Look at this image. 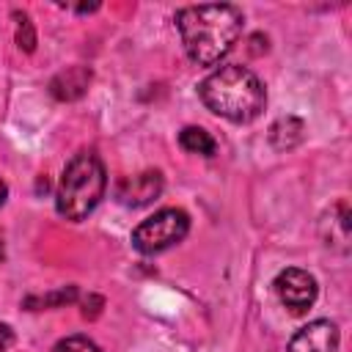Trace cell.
<instances>
[{
  "instance_id": "6da1fadb",
  "label": "cell",
  "mask_w": 352,
  "mask_h": 352,
  "mask_svg": "<svg viewBox=\"0 0 352 352\" xmlns=\"http://www.w3.org/2000/svg\"><path fill=\"white\" fill-rule=\"evenodd\" d=\"M242 11L228 3L187 6L176 11L184 52L198 66H214L220 58H226L242 33Z\"/></svg>"
},
{
  "instance_id": "7a4b0ae2",
  "label": "cell",
  "mask_w": 352,
  "mask_h": 352,
  "mask_svg": "<svg viewBox=\"0 0 352 352\" xmlns=\"http://www.w3.org/2000/svg\"><path fill=\"white\" fill-rule=\"evenodd\" d=\"M201 102L220 118H228L234 124H248L261 116L267 104L264 82L245 66L228 63L212 72L198 85Z\"/></svg>"
},
{
  "instance_id": "3957f363",
  "label": "cell",
  "mask_w": 352,
  "mask_h": 352,
  "mask_svg": "<svg viewBox=\"0 0 352 352\" xmlns=\"http://www.w3.org/2000/svg\"><path fill=\"white\" fill-rule=\"evenodd\" d=\"M104 187H107V176H104L102 160L91 151H80L60 173V182L55 190L58 214L72 223L85 220L102 201Z\"/></svg>"
},
{
  "instance_id": "277c9868",
  "label": "cell",
  "mask_w": 352,
  "mask_h": 352,
  "mask_svg": "<svg viewBox=\"0 0 352 352\" xmlns=\"http://www.w3.org/2000/svg\"><path fill=\"white\" fill-rule=\"evenodd\" d=\"M187 231H190L187 212L160 209L132 231V245L138 253L151 256V253H162V250L173 248L176 242H182L187 236Z\"/></svg>"
},
{
  "instance_id": "5b68a950",
  "label": "cell",
  "mask_w": 352,
  "mask_h": 352,
  "mask_svg": "<svg viewBox=\"0 0 352 352\" xmlns=\"http://www.w3.org/2000/svg\"><path fill=\"white\" fill-rule=\"evenodd\" d=\"M275 294L278 300L292 311V314H302L314 305L316 300V278L305 270H297V267H289L283 272H278L275 278Z\"/></svg>"
},
{
  "instance_id": "8992f818",
  "label": "cell",
  "mask_w": 352,
  "mask_h": 352,
  "mask_svg": "<svg viewBox=\"0 0 352 352\" xmlns=\"http://www.w3.org/2000/svg\"><path fill=\"white\" fill-rule=\"evenodd\" d=\"M338 327L330 319H316L292 336L289 352H338Z\"/></svg>"
},
{
  "instance_id": "52a82bcc",
  "label": "cell",
  "mask_w": 352,
  "mask_h": 352,
  "mask_svg": "<svg viewBox=\"0 0 352 352\" xmlns=\"http://www.w3.org/2000/svg\"><path fill=\"white\" fill-rule=\"evenodd\" d=\"M160 192H162V173L160 170H143V173L126 176L118 182V190H116L118 204L132 206V209L151 204L154 198H160Z\"/></svg>"
},
{
  "instance_id": "ba28073f",
  "label": "cell",
  "mask_w": 352,
  "mask_h": 352,
  "mask_svg": "<svg viewBox=\"0 0 352 352\" xmlns=\"http://www.w3.org/2000/svg\"><path fill=\"white\" fill-rule=\"evenodd\" d=\"M88 82H91V72L82 69V66H72V69L60 72V74L52 80L50 91H52L55 99H77V96L85 94Z\"/></svg>"
},
{
  "instance_id": "9c48e42d",
  "label": "cell",
  "mask_w": 352,
  "mask_h": 352,
  "mask_svg": "<svg viewBox=\"0 0 352 352\" xmlns=\"http://www.w3.org/2000/svg\"><path fill=\"white\" fill-rule=\"evenodd\" d=\"M302 121L294 118V116H286V118H278L272 126H270V143L278 148V151H286L292 146H297L302 140Z\"/></svg>"
},
{
  "instance_id": "30bf717a",
  "label": "cell",
  "mask_w": 352,
  "mask_h": 352,
  "mask_svg": "<svg viewBox=\"0 0 352 352\" xmlns=\"http://www.w3.org/2000/svg\"><path fill=\"white\" fill-rule=\"evenodd\" d=\"M179 143H182V148L190 151V154L212 157V154L217 151L214 138H212L206 129H201V126H184V129L179 132Z\"/></svg>"
},
{
  "instance_id": "8fae6325",
  "label": "cell",
  "mask_w": 352,
  "mask_h": 352,
  "mask_svg": "<svg viewBox=\"0 0 352 352\" xmlns=\"http://www.w3.org/2000/svg\"><path fill=\"white\" fill-rule=\"evenodd\" d=\"M330 248L338 245V250H346V242H349V209L344 201H338L333 209H330V236H324Z\"/></svg>"
},
{
  "instance_id": "7c38bea8",
  "label": "cell",
  "mask_w": 352,
  "mask_h": 352,
  "mask_svg": "<svg viewBox=\"0 0 352 352\" xmlns=\"http://www.w3.org/2000/svg\"><path fill=\"white\" fill-rule=\"evenodd\" d=\"M14 19H16V44H19V50L33 52L36 50V30H33L30 16L22 14V11H14Z\"/></svg>"
},
{
  "instance_id": "4fadbf2b",
  "label": "cell",
  "mask_w": 352,
  "mask_h": 352,
  "mask_svg": "<svg viewBox=\"0 0 352 352\" xmlns=\"http://www.w3.org/2000/svg\"><path fill=\"white\" fill-rule=\"evenodd\" d=\"M74 297H77V289H74V286H66V289H58V292L44 294V297H28L25 305H28V308H36V305L50 308V305H66V302H74Z\"/></svg>"
},
{
  "instance_id": "5bb4252c",
  "label": "cell",
  "mask_w": 352,
  "mask_h": 352,
  "mask_svg": "<svg viewBox=\"0 0 352 352\" xmlns=\"http://www.w3.org/2000/svg\"><path fill=\"white\" fill-rule=\"evenodd\" d=\"M52 352H102V349L85 336H69V338L58 341Z\"/></svg>"
},
{
  "instance_id": "9a60e30c",
  "label": "cell",
  "mask_w": 352,
  "mask_h": 352,
  "mask_svg": "<svg viewBox=\"0 0 352 352\" xmlns=\"http://www.w3.org/2000/svg\"><path fill=\"white\" fill-rule=\"evenodd\" d=\"M14 330H11V324H6V322H0V352H6V349H11L14 346Z\"/></svg>"
},
{
  "instance_id": "2e32d148",
  "label": "cell",
  "mask_w": 352,
  "mask_h": 352,
  "mask_svg": "<svg viewBox=\"0 0 352 352\" xmlns=\"http://www.w3.org/2000/svg\"><path fill=\"white\" fill-rule=\"evenodd\" d=\"M6 195H8V190H6V182L0 179V206H3V201H6Z\"/></svg>"
},
{
  "instance_id": "e0dca14e",
  "label": "cell",
  "mask_w": 352,
  "mask_h": 352,
  "mask_svg": "<svg viewBox=\"0 0 352 352\" xmlns=\"http://www.w3.org/2000/svg\"><path fill=\"white\" fill-rule=\"evenodd\" d=\"M0 261H3V231H0Z\"/></svg>"
}]
</instances>
